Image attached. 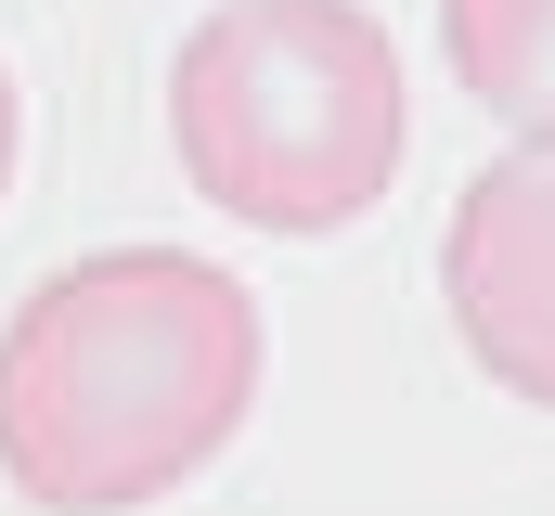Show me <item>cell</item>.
Listing matches in <instances>:
<instances>
[{"label":"cell","instance_id":"6da1fadb","mask_svg":"<svg viewBox=\"0 0 555 516\" xmlns=\"http://www.w3.org/2000/svg\"><path fill=\"white\" fill-rule=\"evenodd\" d=\"M259 400V297L194 246H104L0 323V478L52 516L181 491Z\"/></svg>","mask_w":555,"mask_h":516},{"label":"cell","instance_id":"7a4b0ae2","mask_svg":"<svg viewBox=\"0 0 555 516\" xmlns=\"http://www.w3.org/2000/svg\"><path fill=\"white\" fill-rule=\"evenodd\" d=\"M181 181L259 233H336L401 181V52L362 0H220L168 52Z\"/></svg>","mask_w":555,"mask_h":516},{"label":"cell","instance_id":"3957f363","mask_svg":"<svg viewBox=\"0 0 555 516\" xmlns=\"http://www.w3.org/2000/svg\"><path fill=\"white\" fill-rule=\"evenodd\" d=\"M439 297H452L478 375L555 413V155H504L452 194Z\"/></svg>","mask_w":555,"mask_h":516},{"label":"cell","instance_id":"277c9868","mask_svg":"<svg viewBox=\"0 0 555 516\" xmlns=\"http://www.w3.org/2000/svg\"><path fill=\"white\" fill-rule=\"evenodd\" d=\"M439 52L517 129V155H555V0H439Z\"/></svg>","mask_w":555,"mask_h":516},{"label":"cell","instance_id":"5b68a950","mask_svg":"<svg viewBox=\"0 0 555 516\" xmlns=\"http://www.w3.org/2000/svg\"><path fill=\"white\" fill-rule=\"evenodd\" d=\"M13 129L26 117H13V65H0V181H13Z\"/></svg>","mask_w":555,"mask_h":516}]
</instances>
